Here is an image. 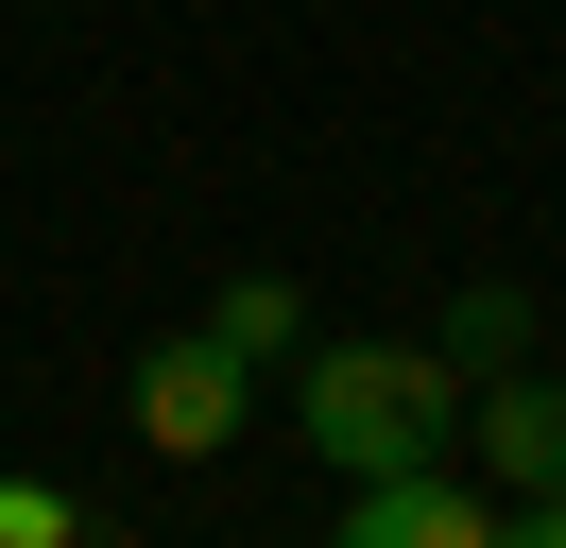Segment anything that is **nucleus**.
<instances>
[{
	"mask_svg": "<svg viewBox=\"0 0 566 548\" xmlns=\"http://www.w3.org/2000/svg\"><path fill=\"white\" fill-rule=\"evenodd\" d=\"M0 548H70V497L52 479H0Z\"/></svg>",
	"mask_w": 566,
	"mask_h": 548,
	"instance_id": "nucleus-7",
	"label": "nucleus"
},
{
	"mask_svg": "<svg viewBox=\"0 0 566 548\" xmlns=\"http://www.w3.org/2000/svg\"><path fill=\"white\" fill-rule=\"evenodd\" d=\"M207 342H223V360H292V342H310V292H292V274H223Z\"/></svg>",
	"mask_w": 566,
	"mask_h": 548,
	"instance_id": "nucleus-5",
	"label": "nucleus"
},
{
	"mask_svg": "<svg viewBox=\"0 0 566 548\" xmlns=\"http://www.w3.org/2000/svg\"><path fill=\"white\" fill-rule=\"evenodd\" d=\"M241 429H258V360H223L207 326L138 342V445H155V463H223Z\"/></svg>",
	"mask_w": 566,
	"mask_h": 548,
	"instance_id": "nucleus-2",
	"label": "nucleus"
},
{
	"mask_svg": "<svg viewBox=\"0 0 566 548\" xmlns=\"http://www.w3.org/2000/svg\"><path fill=\"white\" fill-rule=\"evenodd\" d=\"M497 548H566V497H497Z\"/></svg>",
	"mask_w": 566,
	"mask_h": 548,
	"instance_id": "nucleus-8",
	"label": "nucleus"
},
{
	"mask_svg": "<svg viewBox=\"0 0 566 548\" xmlns=\"http://www.w3.org/2000/svg\"><path fill=\"white\" fill-rule=\"evenodd\" d=\"M292 429H310L344 479L447 463L463 445V360L447 342H292Z\"/></svg>",
	"mask_w": 566,
	"mask_h": 548,
	"instance_id": "nucleus-1",
	"label": "nucleus"
},
{
	"mask_svg": "<svg viewBox=\"0 0 566 548\" xmlns=\"http://www.w3.org/2000/svg\"><path fill=\"white\" fill-rule=\"evenodd\" d=\"M326 548H497V479H447V463H395L344 497Z\"/></svg>",
	"mask_w": 566,
	"mask_h": 548,
	"instance_id": "nucleus-4",
	"label": "nucleus"
},
{
	"mask_svg": "<svg viewBox=\"0 0 566 548\" xmlns=\"http://www.w3.org/2000/svg\"><path fill=\"white\" fill-rule=\"evenodd\" d=\"M463 445H481L497 497H566V377H532V360L463 377Z\"/></svg>",
	"mask_w": 566,
	"mask_h": 548,
	"instance_id": "nucleus-3",
	"label": "nucleus"
},
{
	"mask_svg": "<svg viewBox=\"0 0 566 548\" xmlns=\"http://www.w3.org/2000/svg\"><path fill=\"white\" fill-rule=\"evenodd\" d=\"M429 342H447L463 377H497V360H532V292H497V274H481V292H447V326H429Z\"/></svg>",
	"mask_w": 566,
	"mask_h": 548,
	"instance_id": "nucleus-6",
	"label": "nucleus"
}]
</instances>
